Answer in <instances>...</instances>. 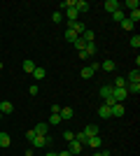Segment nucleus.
<instances>
[{"mask_svg":"<svg viewBox=\"0 0 140 156\" xmlns=\"http://www.w3.org/2000/svg\"><path fill=\"white\" fill-rule=\"evenodd\" d=\"M126 114V107L121 103H114L112 107H110V117H114V119H119V117H124Z\"/></svg>","mask_w":140,"mask_h":156,"instance_id":"f257e3e1","label":"nucleus"},{"mask_svg":"<svg viewBox=\"0 0 140 156\" xmlns=\"http://www.w3.org/2000/svg\"><path fill=\"white\" fill-rule=\"evenodd\" d=\"M52 142L49 137H42V135H35L33 140H31V144H33V149H42V147H47V144Z\"/></svg>","mask_w":140,"mask_h":156,"instance_id":"f03ea898","label":"nucleus"},{"mask_svg":"<svg viewBox=\"0 0 140 156\" xmlns=\"http://www.w3.org/2000/svg\"><path fill=\"white\" fill-rule=\"evenodd\" d=\"M112 98L117 100V103H121V100H126V98H128V91H126V89H117V86H112Z\"/></svg>","mask_w":140,"mask_h":156,"instance_id":"7ed1b4c3","label":"nucleus"},{"mask_svg":"<svg viewBox=\"0 0 140 156\" xmlns=\"http://www.w3.org/2000/svg\"><path fill=\"white\" fill-rule=\"evenodd\" d=\"M68 28H70L73 33H77V35H82V33L87 30V26H84L82 21H68Z\"/></svg>","mask_w":140,"mask_h":156,"instance_id":"20e7f679","label":"nucleus"},{"mask_svg":"<svg viewBox=\"0 0 140 156\" xmlns=\"http://www.w3.org/2000/svg\"><path fill=\"white\" fill-rule=\"evenodd\" d=\"M98 96L103 98V100H107V98H112V84H103L98 89Z\"/></svg>","mask_w":140,"mask_h":156,"instance_id":"39448f33","label":"nucleus"},{"mask_svg":"<svg viewBox=\"0 0 140 156\" xmlns=\"http://www.w3.org/2000/svg\"><path fill=\"white\" fill-rule=\"evenodd\" d=\"M35 135H42V137H47V133H49V124H47V121H40V124L35 126Z\"/></svg>","mask_w":140,"mask_h":156,"instance_id":"423d86ee","label":"nucleus"},{"mask_svg":"<svg viewBox=\"0 0 140 156\" xmlns=\"http://www.w3.org/2000/svg\"><path fill=\"white\" fill-rule=\"evenodd\" d=\"M103 7L112 14V12H117V9H121V2H119V0H105V5H103Z\"/></svg>","mask_w":140,"mask_h":156,"instance_id":"0eeeda50","label":"nucleus"},{"mask_svg":"<svg viewBox=\"0 0 140 156\" xmlns=\"http://www.w3.org/2000/svg\"><path fill=\"white\" fill-rule=\"evenodd\" d=\"M14 112V105L9 103V100H2V103H0V114H2V117H5V114H12Z\"/></svg>","mask_w":140,"mask_h":156,"instance_id":"6e6552de","label":"nucleus"},{"mask_svg":"<svg viewBox=\"0 0 140 156\" xmlns=\"http://www.w3.org/2000/svg\"><path fill=\"white\" fill-rule=\"evenodd\" d=\"M87 144L91 147V149H98L100 144H103V137H100V135H93V137H89V140H87Z\"/></svg>","mask_w":140,"mask_h":156,"instance_id":"1a4fd4ad","label":"nucleus"},{"mask_svg":"<svg viewBox=\"0 0 140 156\" xmlns=\"http://www.w3.org/2000/svg\"><path fill=\"white\" fill-rule=\"evenodd\" d=\"M82 147H84V144H80L77 140H73V142H70V147H68V151H70L73 156H77V154H82Z\"/></svg>","mask_w":140,"mask_h":156,"instance_id":"9d476101","label":"nucleus"},{"mask_svg":"<svg viewBox=\"0 0 140 156\" xmlns=\"http://www.w3.org/2000/svg\"><path fill=\"white\" fill-rule=\"evenodd\" d=\"M75 9H77V12H89L91 5H89L87 0H75Z\"/></svg>","mask_w":140,"mask_h":156,"instance_id":"9b49d317","label":"nucleus"},{"mask_svg":"<svg viewBox=\"0 0 140 156\" xmlns=\"http://www.w3.org/2000/svg\"><path fill=\"white\" fill-rule=\"evenodd\" d=\"M126 82H131V84H140V72H138V68H135V70H131V72H128Z\"/></svg>","mask_w":140,"mask_h":156,"instance_id":"f8f14e48","label":"nucleus"},{"mask_svg":"<svg viewBox=\"0 0 140 156\" xmlns=\"http://www.w3.org/2000/svg\"><path fill=\"white\" fill-rule=\"evenodd\" d=\"M59 114H61V121H66V119H73L75 112H73V107H61Z\"/></svg>","mask_w":140,"mask_h":156,"instance_id":"ddd939ff","label":"nucleus"},{"mask_svg":"<svg viewBox=\"0 0 140 156\" xmlns=\"http://www.w3.org/2000/svg\"><path fill=\"white\" fill-rule=\"evenodd\" d=\"M80 37L84 40V42H87V44H89V42H96V35H93V30H89V28H87V30H84V33H82Z\"/></svg>","mask_w":140,"mask_h":156,"instance_id":"4468645a","label":"nucleus"},{"mask_svg":"<svg viewBox=\"0 0 140 156\" xmlns=\"http://www.w3.org/2000/svg\"><path fill=\"white\" fill-rule=\"evenodd\" d=\"M77 16H80V12H77L75 7H70V9H66V19H68V21H77Z\"/></svg>","mask_w":140,"mask_h":156,"instance_id":"2eb2a0df","label":"nucleus"},{"mask_svg":"<svg viewBox=\"0 0 140 156\" xmlns=\"http://www.w3.org/2000/svg\"><path fill=\"white\" fill-rule=\"evenodd\" d=\"M31 75H33V77L38 79V82H40V79H45V77H47V70H45V68H35V70L31 72Z\"/></svg>","mask_w":140,"mask_h":156,"instance_id":"dca6fc26","label":"nucleus"},{"mask_svg":"<svg viewBox=\"0 0 140 156\" xmlns=\"http://www.w3.org/2000/svg\"><path fill=\"white\" fill-rule=\"evenodd\" d=\"M84 133H87V137H93V135H98V126H96V124H89L87 128H84Z\"/></svg>","mask_w":140,"mask_h":156,"instance_id":"f3484780","label":"nucleus"},{"mask_svg":"<svg viewBox=\"0 0 140 156\" xmlns=\"http://www.w3.org/2000/svg\"><path fill=\"white\" fill-rule=\"evenodd\" d=\"M9 142H12V137L7 135V133H0V147H2V149H7V147H9Z\"/></svg>","mask_w":140,"mask_h":156,"instance_id":"a211bd4d","label":"nucleus"},{"mask_svg":"<svg viewBox=\"0 0 140 156\" xmlns=\"http://www.w3.org/2000/svg\"><path fill=\"white\" fill-rule=\"evenodd\" d=\"M112 19L117 21V23H121V21L126 19V12H124V9H117V12H112Z\"/></svg>","mask_w":140,"mask_h":156,"instance_id":"6ab92c4d","label":"nucleus"},{"mask_svg":"<svg viewBox=\"0 0 140 156\" xmlns=\"http://www.w3.org/2000/svg\"><path fill=\"white\" fill-rule=\"evenodd\" d=\"M98 117L100 119H110V107H107V105H100L98 107Z\"/></svg>","mask_w":140,"mask_h":156,"instance_id":"aec40b11","label":"nucleus"},{"mask_svg":"<svg viewBox=\"0 0 140 156\" xmlns=\"http://www.w3.org/2000/svg\"><path fill=\"white\" fill-rule=\"evenodd\" d=\"M80 75H82V79H91L93 75H96V72H93L91 68H89V65H87V68H82V70H80Z\"/></svg>","mask_w":140,"mask_h":156,"instance_id":"412c9836","label":"nucleus"},{"mask_svg":"<svg viewBox=\"0 0 140 156\" xmlns=\"http://www.w3.org/2000/svg\"><path fill=\"white\" fill-rule=\"evenodd\" d=\"M100 68H103L105 72H112V70H114V61H110V58L103 61V63H100Z\"/></svg>","mask_w":140,"mask_h":156,"instance_id":"4be33fe9","label":"nucleus"},{"mask_svg":"<svg viewBox=\"0 0 140 156\" xmlns=\"http://www.w3.org/2000/svg\"><path fill=\"white\" fill-rule=\"evenodd\" d=\"M126 19H128V21H133V23H138V21H140V9H133V12H128Z\"/></svg>","mask_w":140,"mask_h":156,"instance_id":"5701e85b","label":"nucleus"},{"mask_svg":"<svg viewBox=\"0 0 140 156\" xmlns=\"http://www.w3.org/2000/svg\"><path fill=\"white\" fill-rule=\"evenodd\" d=\"M126 84H128V82H126V77H117L112 86H117V89H126Z\"/></svg>","mask_w":140,"mask_h":156,"instance_id":"b1692460","label":"nucleus"},{"mask_svg":"<svg viewBox=\"0 0 140 156\" xmlns=\"http://www.w3.org/2000/svg\"><path fill=\"white\" fill-rule=\"evenodd\" d=\"M49 126H56V124H61V114H56V112H52V117H49V121H47Z\"/></svg>","mask_w":140,"mask_h":156,"instance_id":"393cba45","label":"nucleus"},{"mask_svg":"<svg viewBox=\"0 0 140 156\" xmlns=\"http://www.w3.org/2000/svg\"><path fill=\"white\" fill-rule=\"evenodd\" d=\"M35 68H38V65H35L31 58H26V61H23V70H26V72H33Z\"/></svg>","mask_w":140,"mask_h":156,"instance_id":"a878e982","label":"nucleus"},{"mask_svg":"<svg viewBox=\"0 0 140 156\" xmlns=\"http://www.w3.org/2000/svg\"><path fill=\"white\" fill-rule=\"evenodd\" d=\"M126 91H128V93H135V96H138V93H140V84H131V82H128V84H126Z\"/></svg>","mask_w":140,"mask_h":156,"instance_id":"bb28decb","label":"nucleus"},{"mask_svg":"<svg viewBox=\"0 0 140 156\" xmlns=\"http://www.w3.org/2000/svg\"><path fill=\"white\" fill-rule=\"evenodd\" d=\"M121 7H128V9H131V12H133V9H138V0H126V2H124V5H121Z\"/></svg>","mask_w":140,"mask_h":156,"instance_id":"cd10ccee","label":"nucleus"},{"mask_svg":"<svg viewBox=\"0 0 140 156\" xmlns=\"http://www.w3.org/2000/svg\"><path fill=\"white\" fill-rule=\"evenodd\" d=\"M119 26L124 28V30H133V28H135V23H133V21H128V19H124V21L119 23Z\"/></svg>","mask_w":140,"mask_h":156,"instance_id":"c85d7f7f","label":"nucleus"},{"mask_svg":"<svg viewBox=\"0 0 140 156\" xmlns=\"http://www.w3.org/2000/svg\"><path fill=\"white\" fill-rule=\"evenodd\" d=\"M73 47H75V49H77V51H82V49L87 47V42H84V40H82V37H77V40H75V42H73Z\"/></svg>","mask_w":140,"mask_h":156,"instance_id":"c756f323","label":"nucleus"},{"mask_svg":"<svg viewBox=\"0 0 140 156\" xmlns=\"http://www.w3.org/2000/svg\"><path fill=\"white\" fill-rule=\"evenodd\" d=\"M77 37H80V35H77V33H73V30H70V28H68V30H66V40H68V42H75V40H77Z\"/></svg>","mask_w":140,"mask_h":156,"instance_id":"7c9ffc66","label":"nucleus"},{"mask_svg":"<svg viewBox=\"0 0 140 156\" xmlns=\"http://www.w3.org/2000/svg\"><path fill=\"white\" fill-rule=\"evenodd\" d=\"M61 137H63L66 142H73V140H75V133H73V130H66V133H63Z\"/></svg>","mask_w":140,"mask_h":156,"instance_id":"2f4dec72","label":"nucleus"},{"mask_svg":"<svg viewBox=\"0 0 140 156\" xmlns=\"http://www.w3.org/2000/svg\"><path fill=\"white\" fill-rule=\"evenodd\" d=\"M128 44L133 47V49H138V47H140V35H133V37H131V42H128Z\"/></svg>","mask_w":140,"mask_h":156,"instance_id":"473e14b6","label":"nucleus"},{"mask_svg":"<svg viewBox=\"0 0 140 156\" xmlns=\"http://www.w3.org/2000/svg\"><path fill=\"white\" fill-rule=\"evenodd\" d=\"M61 7H63V9H70V7H75V0H63Z\"/></svg>","mask_w":140,"mask_h":156,"instance_id":"72a5a7b5","label":"nucleus"},{"mask_svg":"<svg viewBox=\"0 0 140 156\" xmlns=\"http://www.w3.org/2000/svg\"><path fill=\"white\" fill-rule=\"evenodd\" d=\"M28 93H31V96H38V93H40V86H38V84H31Z\"/></svg>","mask_w":140,"mask_h":156,"instance_id":"f704fd0d","label":"nucleus"},{"mask_svg":"<svg viewBox=\"0 0 140 156\" xmlns=\"http://www.w3.org/2000/svg\"><path fill=\"white\" fill-rule=\"evenodd\" d=\"M23 137H26V140H33V137H35V130H33V128L26 130V135H23Z\"/></svg>","mask_w":140,"mask_h":156,"instance_id":"c9c22d12","label":"nucleus"},{"mask_svg":"<svg viewBox=\"0 0 140 156\" xmlns=\"http://www.w3.org/2000/svg\"><path fill=\"white\" fill-rule=\"evenodd\" d=\"M52 19H54V23H59V21H61V12H54Z\"/></svg>","mask_w":140,"mask_h":156,"instance_id":"e433bc0d","label":"nucleus"},{"mask_svg":"<svg viewBox=\"0 0 140 156\" xmlns=\"http://www.w3.org/2000/svg\"><path fill=\"white\" fill-rule=\"evenodd\" d=\"M56 156H73V154H70V151L66 149V151H61V154H56Z\"/></svg>","mask_w":140,"mask_h":156,"instance_id":"4c0bfd02","label":"nucleus"},{"mask_svg":"<svg viewBox=\"0 0 140 156\" xmlns=\"http://www.w3.org/2000/svg\"><path fill=\"white\" fill-rule=\"evenodd\" d=\"M93 156H103V154H100V151H98V149H96V151H93Z\"/></svg>","mask_w":140,"mask_h":156,"instance_id":"58836bf2","label":"nucleus"},{"mask_svg":"<svg viewBox=\"0 0 140 156\" xmlns=\"http://www.w3.org/2000/svg\"><path fill=\"white\" fill-rule=\"evenodd\" d=\"M45 156H56V154H54V151H47V154Z\"/></svg>","mask_w":140,"mask_h":156,"instance_id":"ea45409f","label":"nucleus"},{"mask_svg":"<svg viewBox=\"0 0 140 156\" xmlns=\"http://www.w3.org/2000/svg\"><path fill=\"white\" fill-rule=\"evenodd\" d=\"M0 70H2V63H0Z\"/></svg>","mask_w":140,"mask_h":156,"instance_id":"a19ab883","label":"nucleus"},{"mask_svg":"<svg viewBox=\"0 0 140 156\" xmlns=\"http://www.w3.org/2000/svg\"><path fill=\"white\" fill-rule=\"evenodd\" d=\"M0 121H2V114H0Z\"/></svg>","mask_w":140,"mask_h":156,"instance_id":"79ce46f5","label":"nucleus"}]
</instances>
